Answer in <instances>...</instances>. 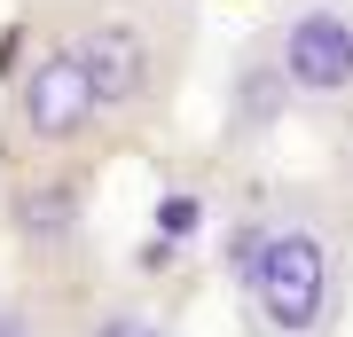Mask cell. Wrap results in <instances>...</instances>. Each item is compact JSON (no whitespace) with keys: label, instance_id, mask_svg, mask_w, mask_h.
Here are the masks:
<instances>
[{"label":"cell","instance_id":"cell-1","mask_svg":"<svg viewBox=\"0 0 353 337\" xmlns=\"http://www.w3.org/2000/svg\"><path fill=\"white\" fill-rule=\"evenodd\" d=\"M243 337H338L353 314V173L267 181L228 243Z\"/></svg>","mask_w":353,"mask_h":337},{"label":"cell","instance_id":"cell-2","mask_svg":"<svg viewBox=\"0 0 353 337\" xmlns=\"http://www.w3.org/2000/svg\"><path fill=\"white\" fill-rule=\"evenodd\" d=\"M32 24H48L87 63L118 134H150L173 118L181 87H189V55H196L189 0H39Z\"/></svg>","mask_w":353,"mask_h":337},{"label":"cell","instance_id":"cell-3","mask_svg":"<svg viewBox=\"0 0 353 337\" xmlns=\"http://www.w3.org/2000/svg\"><path fill=\"white\" fill-rule=\"evenodd\" d=\"M16 71L0 79V165H24V157H102V141H118L110 110H102V87L87 79L63 39L48 24L16 32Z\"/></svg>","mask_w":353,"mask_h":337},{"label":"cell","instance_id":"cell-4","mask_svg":"<svg viewBox=\"0 0 353 337\" xmlns=\"http://www.w3.org/2000/svg\"><path fill=\"white\" fill-rule=\"evenodd\" d=\"M102 204V157H24L0 165V236L32 275H79L94 243Z\"/></svg>","mask_w":353,"mask_h":337},{"label":"cell","instance_id":"cell-5","mask_svg":"<svg viewBox=\"0 0 353 337\" xmlns=\"http://www.w3.org/2000/svg\"><path fill=\"white\" fill-rule=\"evenodd\" d=\"M267 39L299 125H314L322 141H353V0H283L267 16Z\"/></svg>","mask_w":353,"mask_h":337},{"label":"cell","instance_id":"cell-6","mask_svg":"<svg viewBox=\"0 0 353 337\" xmlns=\"http://www.w3.org/2000/svg\"><path fill=\"white\" fill-rule=\"evenodd\" d=\"M290 118H299V102H290V79H283V63H275V39H267V24H259L236 55H228V79H220V141L236 157H252L259 141H275Z\"/></svg>","mask_w":353,"mask_h":337},{"label":"cell","instance_id":"cell-7","mask_svg":"<svg viewBox=\"0 0 353 337\" xmlns=\"http://www.w3.org/2000/svg\"><path fill=\"white\" fill-rule=\"evenodd\" d=\"M71 337H181V322L173 306L141 298V290L94 283V290H71Z\"/></svg>","mask_w":353,"mask_h":337},{"label":"cell","instance_id":"cell-8","mask_svg":"<svg viewBox=\"0 0 353 337\" xmlns=\"http://www.w3.org/2000/svg\"><path fill=\"white\" fill-rule=\"evenodd\" d=\"M0 337H71V290L48 275L0 283Z\"/></svg>","mask_w":353,"mask_h":337}]
</instances>
